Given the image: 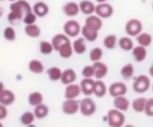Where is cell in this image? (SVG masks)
Returning a JSON list of instances; mask_svg holds the SVG:
<instances>
[{
  "instance_id": "30",
  "label": "cell",
  "mask_w": 153,
  "mask_h": 127,
  "mask_svg": "<svg viewBox=\"0 0 153 127\" xmlns=\"http://www.w3.org/2000/svg\"><path fill=\"white\" fill-rule=\"evenodd\" d=\"M24 32L28 37L31 38H38L41 35V28L34 23V24L26 25L24 28Z\"/></svg>"
},
{
  "instance_id": "23",
  "label": "cell",
  "mask_w": 153,
  "mask_h": 127,
  "mask_svg": "<svg viewBox=\"0 0 153 127\" xmlns=\"http://www.w3.org/2000/svg\"><path fill=\"white\" fill-rule=\"evenodd\" d=\"M131 52H132V56L137 62H143L144 60L147 58V50H146V47L140 46L139 45L137 47H134Z\"/></svg>"
},
{
  "instance_id": "16",
  "label": "cell",
  "mask_w": 153,
  "mask_h": 127,
  "mask_svg": "<svg viewBox=\"0 0 153 127\" xmlns=\"http://www.w3.org/2000/svg\"><path fill=\"white\" fill-rule=\"evenodd\" d=\"M108 93V88L106 87L105 83L102 80H95L94 86V95L98 98H102Z\"/></svg>"
},
{
  "instance_id": "20",
  "label": "cell",
  "mask_w": 153,
  "mask_h": 127,
  "mask_svg": "<svg viewBox=\"0 0 153 127\" xmlns=\"http://www.w3.org/2000/svg\"><path fill=\"white\" fill-rule=\"evenodd\" d=\"M73 46V50H74V53L77 54V55H82V54L85 53L87 51V40L81 36V37H78L72 42Z\"/></svg>"
},
{
  "instance_id": "11",
  "label": "cell",
  "mask_w": 153,
  "mask_h": 127,
  "mask_svg": "<svg viewBox=\"0 0 153 127\" xmlns=\"http://www.w3.org/2000/svg\"><path fill=\"white\" fill-rule=\"evenodd\" d=\"M79 85L81 88V93L85 96H91L94 94L95 80L93 77H83Z\"/></svg>"
},
{
  "instance_id": "4",
  "label": "cell",
  "mask_w": 153,
  "mask_h": 127,
  "mask_svg": "<svg viewBox=\"0 0 153 127\" xmlns=\"http://www.w3.org/2000/svg\"><path fill=\"white\" fill-rule=\"evenodd\" d=\"M97 111L96 102L90 96H85L79 102V112L85 117H91Z\"/></svg>"
},
{
  "instance_id": "24",
  "label": "cell",
  "mask_w": 153,
  "mask_h": 127,
  "mask_svg": "<svg viewBox=\"0 0 153 127\" xmlns=\"http://www.w3.org/2000/svg\"><path fill=\"white\" fill-rule=\"evenodd\" d=\"M79 8H80V12H82L85 16H90V15L95 14L96 5H95L92 1L83 0V1H81L80 3H79Z\"/></svg>"
},
{
  "instance_id": "10",
  "label": "cell",
  "mask_w": 153,
  "mask_h": 127,
  "mask_svg": "<svg viewBox=\"0 0 153 127\" xmlns=\"http://www.w3.org/2000/svg\"><path fill=\"white\" fill-rule=\"evenodd\" d=\"M81 94V88L79 84H69L66 85L64 96L66 99H76Z\"/></svg>"
},
{
  "instance_id": "13",
  "label": "cell",
  "mask_w": 153,
  "mask_h": 127,
  "mask_svg": "<svg viewBox=\"0 0 153 127\" xmlns=\"http://www.w3.org/2000/svg\"><path fill=\"white\" fill-rule=\"evenodd\" d=\"M85 25H87L88 27L92 28V29L96 30V31H100V30L102 29L103 22H102V19H101L100 17L97 16L96 14L95 15L93 14L85 18Z\"/></svg>"
},
{
  "instance_id": "27",
  "label": "cell",
  "mask_w": 153,
  "mask_h": 127,
  "mask_svg": "<svg viewBox=\"0 0 153 127\" xmlns=\"http://www.w3.org/2000/svg\"><path fill=\"white\" fill-rule=\"evenodd\" d=\"M57 52H59V55L61 56L62 59H69V58H71L73 53H74L72 42H66L64 46H62L61 48H59V50Z\"/></svg>"
},
{
  "instance_id": "35",
  "label": "cell",
  "mask_w": 153,
  "mask_h": 127,
  "mask_svg": "<svg viewBox=\"0 0 153 127\" xmlns=\"http://www.w3.org/2000/svg\"><path fill=\"white\" fill-rule=\"evenodd\" d=\"M43 100H44V96L41 92L34 91L28 95V103L31 107H36L40 103H43Z\"/></svg>"
},
{
  "instance_id": "17",
  "label": "cell",
  "mask_w": 153,
  "mask_h": 127,
  "mask_svg": "<svg viewBox=\"0 0 153 127\" xmlns=\"http://www.w3.org/2000/svg\"><path fill=\"white\" fill-rule=\"evenodd\" d=\"M98 32L99 31H96V30L88 27L87 25L81 27V36L89 42H96L97 38H98Z\"/></svg>"
},
{
  "instance_id": "29",
  "label": "cell",
  "mask_w": 153,
  "mask_h": 127,
  "mask_svg": "<svg viewBox=\"0 0 153 127\" xmlns=\"http://www.w3.org/2000/svg\"><path fill=\"white\" fill-rule=\"evenodd\" d=\"M33 114L36 119H44V118H46L48 116L49 107L46 104H44V103H40V104L34 107Z\"/></svg>"
},
{
  "instance_id": "51",
  "label": "cell",
  "mask_w": 153,
  "mask_h": 127,
  "mask_svg": "<svg viewBox=\"0 0 153 127\" xmlns=\"http://www.w3.org/2000/svg\"><path fill=\"white\" fill-rule=\"evenodd\" d=\"M152 9H153V3H152Z\"/></svg>"
},
{
  "instance_id": "5",
  "label": "cell",
  "mask_w": 153,
  "mask_h": 127,
  "mask_svg": "<svg viewBox=\"0 0 153 127\" xmlns=\"http://www.w3.org/2000/svg\"><path fill=\"white\" fill-rule=\"evenodd\" d=\"M143 31V24L137 19H130L125 24V32L131 37H137Z\"/></svg>"
},
{
  "instance_id": "1",
  "label": "cell",
  "mask_w": 153,
  "mask_h": 127,
  "mask_svg": "<svg viewBox=\"0 0 153 127\" xmlns=\"http://www.w3.org/2000/svg\"><path fill=\"white\" fill-rule=\"evenodd\" d=\"M10 12L7 15V20L10 23H15L17 21L23 20L28 12H32V8L28 1L26 0H17L10 3Z\"/></svg>"
},
{
  "instance_id": "36",
  "label": "cell",
  "mask_w": 153,
  "mask_h": 127,
  "mask_svg": "<svg viewBox=\"0 0 153 127\" xmlns=\"http://www.w3.org/2000/svg\"><path fill=\"white\" fill-rule=\"evenodd\" d=\"M40 52L43 55H50L53 51H54V48H53V45L51 42H47V40H42L40 42Z\"/></svg>"
},
{
  "instance_id": "31",
  "label": "cell",
  "mask_w": 153,
  "mask_h": 127,
  "mask_svg": "<svg viewBox=\"0 0 153 127\" xmlns=\"http://www.w3.org/2000/svg\"><path fill=\"white\" fill-rule=\"evenodd\" d=\"M152 35L148 32H143L142 31L139 35L137 36V42L140 46H143V47H149L150 45L152 44Z\"/></svg>"
},
{
  "instance_id": "3",
  "label": "cell",
  "mask_w": 153,
  "mask_h": 127,
  "mask_svg": "<svg viewBox=\"0 0 153 127\" xmlns=\"http://www.w3.org/2000/svg\"><path fill=\"white\" fill-rule=\"evenodd\" d=\"M151 88V80L150 77L145 74H140L134 79L132 84V89L135 93L143 94L146 93Z\"/></svg>"
},
{
  "instance_id": "6",
  "label": "cell",
  "mask_w": 153,
  "mask_h": 127,
  "mask_svg": "<svg viewBox=\"0 0 153 127\" xmlns=\"http://www.w3.org/2000/svg\"><path fill=\"white\" fill-rule=\"evenodd\" d=\"M64 33L69 37H77L81 33V26L76 20H68L64 24Z\"/></svg>"
},
{
  "instance_id": "43",
  "label": "cell",
  "mask_w": 153,
  "mask_h": 127,
  "mask_svg": "<svg viewBox=\"0 0 153 127\" xmlns=\"http://www.w3.org/2000/svg\"><path fill=\"white\" fill-rule=\"evenodd\" d=\"M8 115V112H7V109H6V105L2 104L0 103V120H4Z\"/></svg>"
},
{
  "instance_id": "19",
  "label": "cell",
  "mask_w": 153,
  "mask_h": 127,
  "mask_svg": "<svg viewBox=\"0 0 153 127\" xmlns=\"http://www.w3.org/2000/svg\"><path fill=\"white\" fill-rule=\"evenodd\" d=\"M32 12L38 16V18H44L45 16H47L49 14V6L45 2L39 1L33 4Z\"/></svg>"
},
{
  "instance_id": "48",
  "label": "cell",
  "mask_w": 153,
  "mask_h": 127,
  "mask_svg": "<svg viewBox=\"0 0 153 127\" xmlns=\"http://www.w3.org/2000/svg\"><path fill=\"white\" fill-rule=\"evenodd\" d=\"M0 127H3V124H2V122H1V120H0Z\"/></svg>"
},
{
  "instance_id": "15",
  "label": "cell",
  "mask_w": 153,
  "mask_h": 127,
  "mask_svg": "<svg viewBox=\"0 0 153 127\" xmlns=\"http://www.w3.org/2000/svg\"><path fill=\"white\" fill-rule=\"evenodd\" d=\"M114 107L119 111L122 112H126L129 109V107L131 105L130 101L127 97H125V95L123 96H118V97L114 98V101H113Z\"/></svg>"
},
{
  "instance_id": "41",
  "label": "cell",
  "mask_w": 153,
  "mask_h": 127,
  "mask_svg": "<svg viewBox=\"0 0 153 127\" xmlns=\"http://www.w3.org/2000/svg\"><path fill=\"white\" fill-rule=\"evenodd\" d=\"M81 76L83 77H94L95 76V70L93 65H87L82 68L81 70Z\"/></svg>"
},
{
  "instance_id": "44",
  "label": "cell",
  "mask_w": 153,
  "mask_h": 127,
  "mask_svg": "<svg viewBox=\"0 0 153 127\" xmlns=\"http://www.w3.org/2000/svg\"><path fill=\"white\" fill-rule=\"evenodd\" d=\"M148 72H149V76L153 77V63L150 65V67H149V70H148Z\"/></svg>"
},
{
  "instance_id": "8",
  "label": "cell",
  "mask_w": 153,
  "mask_h": 127,
  "mask_svg": "<svg viewBox=\"0 0 153 127\" xmlns=\"http://www.w3.org/2000/svg\"><path fill=\"white\" fill-rule=\"evenodd\" d=\"M95 14L99 16L101 19H108L114 15V7L107 2H102L98 3L96 5V10Z\"/></svg>"
},
{
  "instance_id": "7",
  "label": "cell",
  "mask_w": 153,
  "mask_h": 127,
  "mask_svg": "<svg viewBox=\"0 0 153 127\" xmlns=\"http://www.w3.org/2000/svg\"><path fill=\"white\" fill-rule=\"evenodd\" d=\"M127 92H128L127 86L123 82H114L108 87V94L113 98L118 97V96L126 95Z\"/></svg>"
},
{
  "instance_id": "21",
  "label": "cell",
  "mask_w": 153,
  "mask_h": 127,
  "mask_svg": "<svg viewBox=\"0 0 153 127\" xmlns=\"http://www.w3.org/2000/svg\"><path fill=\"white\" fill-rule=\"evenodd\" d=\"M70 42V37L66 34H62V33H59L56 35H54L51 39V42L53 45V48H54V51H59V48L62 46H64L66 42Z\"/></svg>"
},
{
  "instance_id": "26",
  "label": "cell",
  "mask_w": 153,
  "mask_h": 127,
  "mask_svg": "<svg viewBox=\"0 0 153 127\" xmlns=\"http://www.w3.org/2000/svg\"><path fill=\"white\" fill-rule=\"evenodd\" d=\"M146 102H147V98L145 97H137L133 99V101L131 102V107L135 113H144L146 107Z\"/></svg>"
},
{
  "instance_id": "34",
  "label": "cell",
  "mask_w": 153,
  "mask_h": 127,
  "mask_svg": "<svg viewBox=\"0 0 153 127\" xmlns=\"http://www.w3.org/2000/svg\"><path fill=\"white\" fill-rule=\"evenodd\" d=\"M120 74H121V77L126 81H129L133 77V74H134V67L131 63H127L125 64L124 66L121 68L120 70Z\"/></svg>"
},
{
  "instance_id": "45",
  "label": "cell",
  "mask_w": 153,
  "mask_h": 127,
  "mask_svg": "<svg viewBox=\"0 0 153 127\" xmlns=\"http://www.w3.org/2000/svg\"><path fill=\"white\" fill-rule=\"evenodd\" d=\"M5 90V88H4V84L2 83V82H0V95H1L2 92Z\"/></svg>"
},
{
  "instance_id": "12",
  "label": "cell",
  "mask_w": 153,
  "mask_h": 127,
  "mask_svg": "<svg viewBox=\"0 0 153 127\" xmlns=\"http://www.w3.org/2000/svg\"><path fill=\"white\" fill-rule=\"evenodd\" d=\"M93 67H94V70H95L94 77L96 80L104 79V77L107 76V74H108V67H107L106 64L101 61V60L100 61L93 62Z\"/></svg>"
},
{
  "instance_id": "14",
  "label": "cell",
  "mask_w": 153,
  "mask_h": 127,
  "mask_svg": "<svg viewBox=\"0 0 153 127\" xmlns=\"http://www.w3.org/2000/svg\"><path fill=\"white\" fill-rule=\"evenodd\" d=\"M62 12L69 18H73L76 17L77 15L80 12V8H79V4H77L74 1L67 2L64 6H62Z\"/></svg>"
},
{
  "instance_id": "39",
  "label": "cell",
  "mask_w": 153,
  "mask_h": 127,
  "mask_svg": "<svg viewBox=\"0 0 153 127\" xmlns=\"http://www.w3.org/2000/svg\"><path fill=\"white\" fill-rule=\"evenodd\" d=\"M16 30L13 27L8 26V27H5L3 30V37L5 38L8 42H14L16 39Z\"/></svg>"
},
{
  "instance_id": "32",
  "label": "cell",
  "mask_w": 153,
  "mask_h": 127,
  "mask_svg": "<svg viewBox=\"0 0 153 127\" xmlns=\"http://www.w3.org/2000/svg\"><path fill=\"white\" fill-rule=\"evenodd\" d=\"M62 74V70L57 66H51L47 70V76H48L49 80L52 82L61 81V77Z\"/></svg>"
},
{
  "instance_id": "37",
  "label": "cell",
  "mask_w": 153,
  "mask_h": 127,
  "mask_svg": "<svg viewBox=\"0 0 153 127\" xmlns=\"http://www.w3.org/2000/svg\"><path fill=\"white\" fill-rule=\"evenodd\" d=\"M34 119H36V116H34L33 113H31V112H25V113H23L21 115L20 122L22 125L29 126L30 124L33 123Z\"/></svg>"
},
{
  "instance_id": "22",
  "label": "cell",
  "mask_w": 153,
  "mask_h": 127,
  "mask_svg": "<svg viewBox=\"0 0 153 127\" xmlns=\"http://www.w3.org/2000/svg\"><path fill=\"white\" fill-rule=\"evenodd\" d=\"M15 100H16V96L12 90L5 89L0 95V103L6 105V107L12 105L15 102Z\"/></svg>"
},
{
  "instance_id": "9",
  "label": "cell",
  "mask_w": 153,
  "mask_h": 127,
  "mask_svg": "<svg viewBox=\"0 0 153 127\" xmlns=\"http://www.w3.org/2000/svg\"><path fill=\"white\" fill-rule=\"evenodd\" d=\"M62 112L65 115H75L79 112V102L76 99H66L62 104Z\"/></svg>"
},
{
  "instance_id": "52",
  "label": "cell",
  "mask_w": 153,
  "mask_h": 127,
  "mask_svg": "<svg viewBox=\"0 0 153 127\" xmlns=\"http://www.w3.org/2000/svg\"><path fill=\"white\" fill-rule=\"evenodd\" d=\"M0 1H4V0H0Z\"/></svg>"
},
{
  "instance_id": "49",
  "label": "cell",
  "mask_w": 153,
  "mask_h": 127,
  "mask_svg": "<svg viewBox=\"0 0 153 127\" xmlns=\"http://www.w3.org/2000/svg\"><path fill=\"white\" fill-rule=\"evenodd\" d=\"M8 1H12V2H14V1H17V0H8Z\"/></svg>"
},
{
  "instance_id": "2",
  "label": "cell",
  "mask_w": 153,
  "mask_h": 127,
  "mask_svg": "<svg viewBox=\"0 0 153 127\" xmlns=\"http://www.w3.org/2000/svg\"><path fill=\"white\" fill-rule=\"evenodd\" d=\"M124 112L117 109H111L106 114V121L109 127H122L125 123Z\"/></svg>"
},
{
  "instance_id": "38",
  "label": "cell",
  "mask_w": 153,
  "mask_h": 127,
  "mask_svg": "<svg viewBox=\"0 0 153 127\" xmlns=\"http://www.w3.org/2000/svg\"><path fill=\"white\" fill-rule=\"evenodd\" d=\"M90 60L92 62H96V61H100L103 57V51L101 48L99 47H96V48H93L91 51H90Z\"/></svg>"
},
{
  "instance_id": "28",
  "label": "cell",
  "mask_w": 153,
  "mask_h": 127,
  "mask_svg": "<svg viewBox=\"0 0 153 127\" xmlns=\"http://www.w3.org/2000/svg\"><path fill=\"white\" fill-rule=\"evenodd\" d=\"M28 69L29 72H32V74H40L44 72V64L40 61V60L36 59H32L28 62Z\"/></svg>"
},
{
  "instance_id": "50",
  "label": "cell",
  "mask_w": 153,
  "mask_h": 127,
  "mask_svg": "<svg viewBox=\"0 0 153 127\" xmlns=\"http://www.w3.org/2000/svg\"><path fill=\"white\" fill-rule=\"evenodd\" d=\"M152 92H153V84H152Z\"/></svg>"
},
{
  "instance_id": "47",
  "label": "cell",
  "mask_w": 153,
  "mask_h": 127,
  "mask_svg": "<svg viewBox=\"0 0 153 127\" xmlns=\"http://www.w3.org/2000/svg\"><path fill=\"white\" fill-rule=\"evenodd\" d=\"M2 15H3V9H2V8L0 7V18L2 17Z\"/></svg>"
},
{
  "instance_id": "42",
  "label": "cell",
  "mask_w": 153,
  "mask_h": 127,
  "mask_svg": "<svg viewBox=\"0 0 153 127\" xmlns=\"http://www.w3.org/2000/svg\"><path fill=\"white\" fill-rule=\"evenodd\" d=\"M36 18H38V16H36L33 12H28L24 18H23V22H24L25 25L34 24L36 21Z\"/></svg>"
},
{
  "instance_id": "33",
  "label": "cell",
  "mask_w": 153,
  "mask_h": 127,
  "mask_svg": "<svg viewBox=\"0 0 153 127\" xmlns=\"http://www.w3.org/2000/svg\"><path fill=\"white\" fill-rule=\"evenodd\" d=\"M118 37L116 34H108L103 39V46L107 50H114L118 45Z\"/></svg>"
},
{
  "instance_id": "18",
  "label": "cell",
  "mask_w": 153,
  "mask_h": 127,
  "mask_svg": "<svg viewBox=\"0 0 153 127\" xmlns=\"http://www.w3.org/2000/svg\"><path fill=\"white\" fill-rule=\"evenodd\" d=\"M77 80V74L74 69L72 68H67V69L62 70V74L61 77V82L64 85H69V84L75 83Z\"/></svg>"
},
{
  "instance_id": "40",
  "label": "cell",
  "mask_w": 153,
  "mask_h": 127,
  "mask_svg": "<svg viewBox=\"0 0 153 127\" xmlns=\"http://www.w3.org/2000/svg\"><path fill=\"white\" fill-rule=\"evenodd\" d=\"M144 114H145L147 117H153V97L148 98L147 99Z\"/></svg>"
},
{
  "instance_id": "25",
  "label": "cell",
  "mask_w": 153,
  "mask_h": 127,
  "mask_svg": "<svg viewBox=\"0 0 153 127\" xmlns=\"http://www.w3.org/2000/svg\"><path fill=\"white\" fill-rule=\"evenodd\" d=\"M118 45H119L120 49L125 52L132 51V49L134 48V44H133V40L131 39V36H122L121 38H119L118 40Z\"/></svg>"
},
{
  "instance_id": "46",
  "label": "cell",
  "mask_w": 153,
  "mask_h": 127,
  "mask_svg": "<svg viewBox=\"0 0 153 127\" xmlns=\"http://www.w3.org/2000/svg\"><path fill=\"white\" fill-rule=\"evenodd\" d=\"M96 2H98V3H102V2H106L108 1V0H95Z\"/></svg>"
}]
</instances>
